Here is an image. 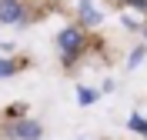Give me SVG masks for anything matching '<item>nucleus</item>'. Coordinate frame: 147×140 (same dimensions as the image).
Wrapping results in <instances>:
<instances>
[{
  "label": "nucleus",
  "mask_w": 147,
  "mask_h": 140,
  "mask_svg": "<svg viewBox=\"0 0 147 140\" xmlns=\"http://www.w3.org/2000/svg\"><path fill=\"white\" fill-rule=\"evenodd\" d=\"M24 20V0H0V23H20Z\"/></svg>",
  "instance_id": "f257e3e1"
},
{
  "label": "nucleus",
  "mask_w": 147,
  "mask_h": 140,
  "mask_svg": "<svg viewBox=\"0 0 147 140\" xmlns=\"http://www.w3.org/2000/svg\"><path fill=\"white\" fill-rule=\"evenodd\" d=\"M80 40H84V37H80V30H77V27H67V30H60V37H57V47H60V50L70 57L74 50L80 47Z\"/></svg>",
  "instance_id": "f03ea898"
},
{
  "label": "nucleus",
  "mask_w": 147,
  "mask_h": 140,
  "mask_svg": "<svg viewBox=\"0 0 147 140\" xmlns=\"http://www.w3.org/2000/svg\"><path fill=\"white\" fill-rule=\"evenodd\" d=\"M84 23H100V17L90 10V3H84Z\"/></svg>",
  "instance_id": "423d86ee"
},
{
  "label": "nucleus",
  "mask_w": 147,
  "mask_h": 140,
  "mask_svg": "<svg viewBox=\"0 0 147 140\" xmlns=\"http://www.w3.org/2000/svg\"><path fill=\"white\" fill-rule=\"evenodd\" d=\"M94 100H97V90H90V87H80V90H77V103H80V107H90Z\"/></svg>",
  "instance_id": "20e7f679"
},
{
  "label": "nucleus",
  "mask_w": 147,
  "mask_h": 140,
  "mask_svg": "<svg viewBox=\"0 0 147 140\" xmlns=\"http://www.w3.org/2000/svg\"><path fill=\"white\" fill-rule=\"evenodd\" d=\"M40 133H44V127L37 120H20L17 127H13V137H20V140H37Z\"/></svg>",
  "instance_id": "7ed1b4c3"
},
{
  "label": "nucleus",
  "mask_w": 147,
  "mask_h": 140,
  "mask_svg": "<svg viewBox=\"0 0 147 140\" xmlns=\"http://www.w3.org/2000/svg\"><path fill=\"white\" fill-rule=\"evenodd\" d=\"M130 127H134V130H144V133H147V123L140 120V117H130Z\"/></svg>",
  "instance_id": "0eeeda50"
},
{
  "label": "nucleus",
  "mask_w": 147,
  "mask_h": 140,
  "mask_svg": "<svg viewBox=\"0 0 147 140\" xmlns=\"http://www.w3.org/2000/svg\"><path fill=\"white\" fill-rule=\"evenodd\" d=\"M13 70H17V64H13V60H7V57H0V77H10Z\"/></svg>",
  "instance_id": "39448f33"
}]
</instances>
